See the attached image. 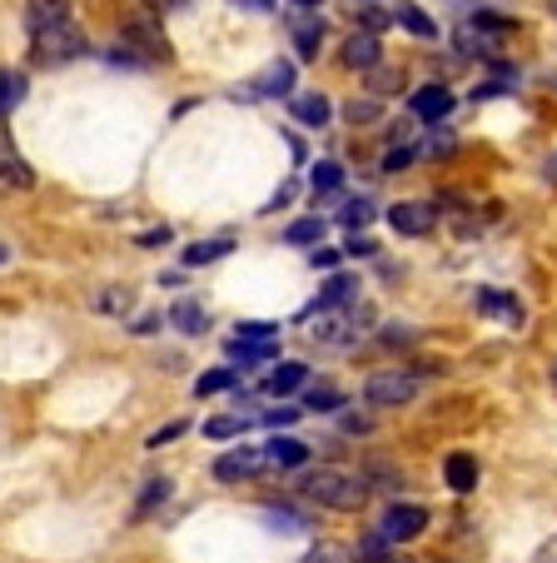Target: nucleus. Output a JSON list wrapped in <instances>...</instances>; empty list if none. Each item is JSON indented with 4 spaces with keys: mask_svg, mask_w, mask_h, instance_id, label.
<instances>
[{
    "mask_svg": "<svg viewBox=\"0 0 557 563\" xmlns=\"http://www.w3.org/2000/svg\"><path fill=\"white\" fill-rule=\"evenodd\" d=\"M393 21H399L403 31H413L419 41H433V35H438V21H428V15H423L419 5H413V0H399V11H393Z\"/></svg>",
    "mask_w": 557,
    "mask_h": 563,
    "instance_id": "obj_21",
    "label": "nucleus"
},
{
    "mask_svg": "<svg viewBox=\"0 0 557 563\" xmlns=\"http://www.w3.org/2000/svg\"><path fill=\"white\" fill-rule=\"evenodd\" d=\"M409 159H413V150H389V155H383V170H389V175H399L403 165H409Z\"/></svg>",
    "mask_w": 557,
    "mask_h": 563,
    "instance_id": "obj_43",
    "label": "nucleus"
},
{
    "mask_svg": "<svg viewBox=\"0 0 557 563\" xmlns=\"http://www.w3.org/2000/svg\"><path fill=\"white\" fill-rule=\"evenodd\" d=\"M413 115H419L423 125H438V120H448L453 115V90H443V86L413 90Z\"/></svg>",
    "mask_w": 557,
    "mask_h": 563,
    "instance_id": "obj_12",
    "label": "nucleus"
},
{
    "mask_svg": "<svg viewBox=\"0 0 557 563\" xmlns=\"http://www.w3.org/2000/svg\"><path fill=\"white\" fill-rule=\"evenodd\" d=\"M289 35H294L299 60H319V45H324V15H319V11L289 15Z\"/></svg>",
    "mask_w": 557,
    "mask_h": 563,
    "instance_id": "obj_8",
    "label": "nucleus"
},
{
    "mask_svg": "<svg viewBox=\"0 0 557 563\" xmlns=\"http://www.w3.org/2000/svg\"><path fill=\"white\" fill-rule=\"evenodd\" d=\"M31 41H35V51H31L35 65H65V60H75V55L85 51V31H80L75 21H60V25H45V31H31Z\"/></svg>",
    "mask_w": 557,
    "mask_h": 563,
    "instance_id": "obj_2",
    "label": "nucleus"
},
{
    "mask_svg": "<svg viewBox=\"0 0 557 563\" xmlns=\"http://www.w3.org/2000/svg\"><path fill=\"white\" fill-rule=\"evenodd\" d=\"M433 224H438V210L423 200H399L389 210V230L393 234H409V240H419V234H428Z\"/></svg>",
    "mask_w": 557,
    "mask_h": 563,
    "instance_id": "obj_7",
    "label": "nucleus"
},
{
    "mask_svg": "<svg viewBox=\"0 0 557 563\" xmlns=\"http://www.w3.org/2000/svg\"><path fill=\"white\" fill-rule=\"evenodd\" d=\"M299 415H304V409H294V405H279V409H264V424H269V429H279V424H294V419Z\"/></svg>",
    "mask_w": 557,
    "mask_h": 563,
    "instance_id": "obj_38",
    "label": "nucleus"
},
{
    "mask_svg": "<svg viewBox=\"0 0 557 563\" xmlns=\"http://www.w3.org/2000/svg\"><path fill=\"white\" fill-rule=\"evenodd\" d=\"M304 409H314V415H334V409H344V394H338L334 384H314V389L304 394Z\"/></svg>",
    "mask_w": 557,
    "mask_h": 563,
    "instance_id": "obj_31",
    "label": "nucleus"
},
{
    "mask_svg": "<svg viewBox=\"0 0 557 563\" xmlns=\"http://www.w3.org/2000/svg\"><path fill=\"white\" fill-rule=\"evenodd\" d=\"M179 434H190V424H185V419H169V424H165V429H155V434H149L145 444H149V449H165V444H175Z\"/></svg>",
    "mask_w": 557,
    "mask_h": 563,
    "instance_id": "obj_37",
    "label": "nucleus"
},
{
    "mask_svg": "<svg viewBox=\"0 0 557 563\" xmlns=\"http://www.w3.org/2000/svg\"><path fill=\"white\" fill-rule=\"evenodd\" d=\"M234 5H244V11H274V0H234Z\"/></svg>",
    "mask_w": 557,
    "mask_h": 563,
    "instance_id": "obj_48",
    "label": "nucleus"
},
{
    "mask_svg": "<svg viewBox=\"0 0 557 563\" xmlns=\"http://www.w3.org/2000/svg\"><path fill=\"white\" fill-rule=\"evenodd\" d=\"M374 563H413V559H409V553H399V549H389L383 559H374Z\"/></svg>",
    "mask_w": 557,
    "mask_h": 563,
    "instance_id": "obj_49",
    "label": "nucleus"
},
{
    "mask_svg": "<svg viewBox=\"0 0 557 563\" xmlns=\"http://www.w3.org/2000/svg\"><path fill=\"white\" fill-rule=\"evenodd\" d=\"M304 563H358V559H354V549H348V543L324 539V543H314V549L304 553Z\"/></svg>",
    "mask_w": 557,
    "mask_h": 563,
    "instance_id": "obj_33",
    "label": "nucleus"
},
{
    "mask_svg": "<svg viewBox=\"0 0 557 563\" xmlns=\"http://www.w3.org/2000/svg\"><path fill=\"white\" fill-rule=\"evenodd\" d=\"M21 100H25V75L0 65V125H5V115H11Z\"/></svg>",
    "mask_w": 557,
    "mask_h": 563,
    "instance_id": "obj_22",
    "label": "nucleus"
},
{
    "mask_svg": "<svg viewBox=\"0 0 557 563\" xmlns=\"http://www.w3.org/2000/svg\"><path fill=\"white\" fill-rule=\"evenodd\" d=\"M264 474V449L254 444H239V449H224L220 459H214V478L220 484H244V478Z\"/></svg>",
    "mask_w": 557,
    "mask_h": 563,
    "instance_id": "obj_6",
    "label": "nucleus"
},
{
    "mask_svg": "<svg viewBox=\"0 0 557 563\" xmlns=\"http://www.w3.org/2000/svg\"><path fill=\"white\" fill-rule=\"evenodd\" d=\"M224 354H230L234 364H269L274 354H279V344H239V340H230L224 344Z\"/></svg>",
    "mask_w": 557,
    "mask_h": 563,
    "instance_id": "obj_29",
    "label": "nucleus"
},
{
    "mask_svg": "<svg viewBox=\"0 0 557 563\" xmlns=\"http://www.w3.org/2000/svg\"><path fill=\"white\" fill-rule=\"evenodd\" d=\"M474 305H478V314H493V319H503V324H513V330L523 324V299L508 295V289H478Z\"/></svg>",
    "mask_w": 557,
    "mask_h": 563,
    "instance_id": "obj_11",
    "label": "nucleus"
},
{
    "mask_svg": "<svg viewBox=\"0 0 557 563\" xmlns=\"http://www.w3.org/2000/svg\"><path fill=\"white\" fill-rule=\"evenodd\" d=\"M413 394H419V374L413 369H379L364 379V399L374 409H399V405H409Z\"/></svg>",
    "mask_w": 557,
    "mask_h": 563,
    "instance_id": "obj_4",
    "label": "nucleus"
},
{
    "mask_svg": "<svg viewBox=\"0 0 557 563\" xmlns=\"http://www.w3.org/2000/svg\"><path fill=\"white\" fill-rule=\"evenodd\" d=\"M294 90V60H269L259 75L249 80V90L244 96H264V100H274V96H289Z\"/></svg>",
    "mask_w": 557,
    "mask_h": 563,
    "instance_id": "obj_9",
    "label": "nucleus"
},
{
    "mask_svg": "<svg viewBox=\"0 0 557 563\" xmlns=\"http://www.w3.org/2000/svg\"><path fill=\"white\" fill-rule=\"evenodd\" d=\"M338 255H344V250H324V245H319L309 260H314V269H334V265H338Z\"/></svg>",
    "mask_w": 557,
    "mask_h": 563,
    "instance_id": "obj_44",
    "label": "nucleus"
},
{
    "mask_svg": "<svg viewBox=\"0 0 557 563\" xmlns=\"http://www.w3.org/2000/svg\"><path fill=\"white\" fill-rule=\"evenodd\" d=\"M230 389H239V369H230V364H224V369H204L200 379H194V394H200V399H210V394H230Z\"/></svg>",
    "mask_w": 557,
    "mask_h": 563,
    "instance_id": "obj_23",
    "label": "nucleus"
},
{
    "mask_svg": "<svg viewBox=\"0 0 557 563\" xmlns=\"http://www.w3.org/2000/svg\"><path fill=\"white\" fill-rule=\"evenodd\" d=\"M328 115H334V106H328L324 96H299L294 100V120H304V125H328Z\"/></svg>",
    "mask_w": 557,
    "mask_h": 563,
    "instance_id": "obj_28",
    "label": "nucleus"
},
{
    "mask_svg": "<svg viewBox=\"0 0 557 563\" xmlns=\"http://www.w3.org/2000/svg\"><path fill=\"white\" fill-rule=\"evenodd\" d=\"M0 265H5V245H0Z\"/></svg>",
    "mask_w": 557,
    "mask_h": 563,
    "instance_id": "obj_50",
    "label": "nucleus"
},
{
    "mask_svg": "<svg viewBox=\"0 0 557 563\" xmlns=\"http://www.w3.org/2000/svg\"><path fill=\"white\" fill-rule=\"evenodd\" d=\"M338 220H344V224H348V230H354V234H358V230H364V224H368V220H374V205H368V200H348V205H344V210H338Z\"/></svg>",
    "mask_w": 557,
    "mask_h": 563,
    "instance_id": "obj_36",
    "label": "nucleus"
},
{
    "mask_svg": "<svg viewBox=\"0 0 557 563\" xmlns=\"http://www.w3.org/2000/svg\"><path fill=\"white\" fill-rule=\"evenodd\" d=\"M553 384H557V369H553Z\"/></svg>",
    "mask_w": 557,
    "mask_h": 563,
    "instance_id": "obj_52",
    "label": "nucleus"
},
{
    "mask_svg": "<svg viewBox=\"0 0 557 563\" xmlns=\"http://www.w3.org/2000/svg\"><path fill=\"white\" fill-rule=\"evenodd\" d=\"M309 185H314V195H334L338 185H344V170H338V159H319L314 175H309Z\"/></svg>",
    "mask_w": 557,
    "mask_h": 563,
    "instance_id": "obj_32",
    "label": "nucleus"
},
{
    "mask_svg": "<svg viewBox=\"0 0 557 563\" xmlns=\"http://www.w3.org/2000/svg\"><path fill=\"white\" fill-rule=\"evenodd\" d=\"M230 340H239V344H279V324H264V319H239Z\"/></svg>",
    "mask_w": 557,
    "mask_h": 563,
    "instance_id": "obj_25",
    "label": "nucleus"
},
{
    "mask_svg": "<svg viewBox=\"0 0 557 563\" xmlns=\"http://www.w3.org/2000/svg\"><path fill=\"white\" fill-rule=\"evenodd\" d=\"M234 250V234H220V240H194L190 250H185V265L200 269V265H214V260H224Z\"/></svg>",
    "mask_w": 557,
    "mask_h": 563,
    "instance_id": "obj_19",
    "label": "nucleus"
},
{
    "mask_svg": "<svg viewBox=\"0 0 557 563\" xmlns=\"http://www.w3.org/2000/svg\"><path fill=\"white\" fill-rule=\"evenodd\" d=\"M553 15H557V0H553Z\"/></svg>",
    "mask_w": 557,
    "mask_h": 563,
    "instance_id": "obj_51",
    "label": "nucleus"
},
{
    "mask_svg": "<svg viewBox=\"0 0 557 563\" xmlns=\"http://www.w3.org/2000/svg\"><path fill=\"white\" fill-rule=\"evenodd\" d=\"M443 478H448L453 494H474L478 489V459L463 454V449H453V454L443 459Z\"/></svg>",
    "mask_w": 557,
    "mask_h": 563,
    "instance_id": "obj_13",
    "label": "nucleus"
},
{
    "mask_svg": "<svg viewBox=\"0 0 557 563\" xmlns=\"http://www.w3.org/2000/svg\"><path fill=\"white\" fill-rule=\"evenodd\" d=\"M249 424H254L249 415H214L204 419V439H239Z\"/></svg>",
    "mask_w": 557,
    "mask_h": 563,
    "instance_id": "obj_27",
    "label": "nucleus"
},
{
    "mask_svg": "<svg viewBox=\"0 0 557 563\" xmlns=\"http://www.w3.org/2000/svg\"><path fill=\"white\" fill-rule=\"evenodd\" d=\"M169 494H175V484H169V478H149V484H145V494H140V499H135V514H130V519H135V523H145L155 509H165V504H169Z\"/></svg>",
    "mask_w": 557,
    "mask_h": 563,
    "instance_id": "obj_20",
    "label": "nucleus"
},
{
    "mask_svg": "<svg viewBox=\"0 0 557 563\" xmlns=\"http://www.w3.org/2000/svg\"><path fill=\"white\" fill-rule=\"evenodd\" d=\"M264 523H269L274 533H304L309 529V519H299V514L285 509V504H269V509H264Z\"/></svg>",
    "mask_w": 557,
    "mask_h": 563,
    "instance_id": "obj_30",
    "label": "nucleus"
},
{
    "mask_svg": "<svg viewBox=\"0 0 557 563\" xmlns=\"http://www.w3.org/2000/svg\"><path fill=\"white\" fill-rule=\"evenodd\" d=\"M115 51H135V55H130L135 65L169 60V41H165V31H159L155 15H135V21L120 31V45H115Z\"/></svg>",
    "mask_w": 557,
    "mask_h": 563,
    "instance_id": "obj_3",
    "label": "nucleus"
},
{
    "mask_svg": "<svg viewBox=\"0 0 557 563\" xmlns=\"http://www.w3.org/2000/svg\"><path fill=\"white\" fill-rule=\"evenodd\" d=\"M299 494L334 514H354V509H364V499H368V478L348 474V468H314V474L299 478Z\"/></svg>",
    "mask_w": 557,
    "mask_h": 563,
    "instance_id": "obj_1",
    "label": "nucleus"
},
{
    "mask_svg": "<svg viewBox=\"0 0 557 563\" xmlns=\"http://www.w3.org/2000/svg\"><path fill=\"white\" fill-rule=\"evenodd\" d=\"M135 245H140V250H155V245H169V224H159V230H145V234H140V240H135Z\"/></svg>",
    "mask_w": 557,
    "mask_h": 563,
    "instance_id": "obj_41",
    "label": "nucleus"
},
{
    "mask_svg": "<svg viewBox=\"0 0 557 563\" xmlns=\"http://www.w3.org/2000/svg\"><path fill=\"white\" fill-rule=\"evenodd\" d=\"M31 31H45V25H60V21H70V5L65 0H31Z\"/></svg>",
    "mask_w": 557,
    "mask_h": 563,
    "instance_id": "obj_24",
    "label": "nucleus"
},
{
    "mask_svg": "<svg viewBox=\"0 0 557 563\" xmlns=\"http://www.w3.org/2000/svg\"><path fill=\"white\" fill-rule=\"evenodd\" d=\"M304 464H309V444H299V439L274 434L269 444H264V468H304Z\"/></svg>",
    "mask_w": 557,
    "mask_h": 563,
    "instance_id": "obj_15",
    "label": "nucleus"
},
{
    "mask_svg": "<svg viewBox=\"0 0 557 563\" xmlns=\"http://www.w3.org/2000/svg\"><path fill=\"white\" fill-rule=\"evenodd\" d=\"M289 200H294V185H279V195L269 200V210H279V205H289Z\"/></svg>",
    "mask_w": 557,
    "mask_h": 563,
    "instance_id": "obj_46",
    "label": "nucleus"
},
{
    "mask_svg": "<svg viewBox=\"0 0 557 563\" xmlns=\"http://www.w3.org/2000/svg\"><path fill=\"white\" fill-rule=\"evenodd\" d=\"M379 115H383L379 100H348V106H344V120H348V125H374Z\"/></svg>",
    "mask_w": 557,
    "mask_h": 563,
    "instance_id": "obj_35",
    "label": "nucleus"
},
{
    "mask_svg": "<svg viewBox=\"0 0 557 563\" xmlns=\"http://www.w3.org/2000/svg\"><path fill=\"white\" fill-rule=\"evenodd\" d=\"M379 60H383V45H379V35H348L344 41V65L348 70H379Z\"/></svg>",
    "mask_w": 557,
    "mask_h": 563,
    "instance_id": "obj_14",
    "label": "nucleus"
},
{
    "mask_svg": "<svg viewBox=\"0 0 557 563\" xmlns=\"http://www.w3.org/2000/svg\"><path fill=\"white\" fill-rule=\"evenodd\" d=\"M130 305H135V295H130V289H100V295H96L100 314H130Z\"/></svg>",
    "mask_w": 557,
    "mask_h": 563,
    "instance_id": "obj_34",
    "label": "nucleus"
},
{
    "mask_svg": "<svg viewBox=\"0 0 557 563\" xmlns=\"http://www.w3.org/2000/svg\"><path fill=\"white\" fill-rule=\"evenodd\" d=\"M324 230H328V224L319 220V214H309V220H294V224L285 230V245H314V250H319Z\"/></svg>",
    "mask_w": 557,
    "mask_h": 563,
    "instance_id": "obj_26",
    "label": "nucleus"
},
{
    "mask_svg": "<svg viewBox=\"0 0 557 563\" xmlns=\"http://www.w3.org/2000/svg\"><path fill=\"white\" fill-rule=\"evenodd\" d=\"M428 529V509L423 504H389L383 509V519H379V533H383V543H409V539H419V533Z\"/></svg>",
    "mask_w": 557,
    "mask_h": 563,
    "instance_id": "obj_5",
    "label": "nucleus"
},
{
    "mask_svg": "<svg viewBox=\"0 0 557 563\" xmlns=\"http://www.w3.org/2000/svg\"><path fill=\"white\" fill-rule=\"evenodd\" d=\"M533 563H557V533H553V539H547V543H543V549H537V553H533Z\"/></svg>",
    "mask_w": 557,
    "mask_h": 563,
    "instance_id": "obj_45",
    "label": "nucleus"
},
{
    "mask_svg": "<svg viewBox=\"0 0 557 563\" xmlns=\"http://www.w3.org/2000/svg\"><path fill=\"white\" fill-rule=\"evenodd\" d=\"M304 384H309V364L289 360V364H279V369H269V379H264V394H269V399H285V394L304 389Z\"/></svg>",
    "mask_w": 557,
    "mask_h": 563,
    "instance_id": "obj_17",
    "label": "nucleus"
},
{
    "mask_svg": "<svg viewBox=\"0 0 557 563\" xmlns=\"http://www.w3.org/2000/svg\"><path fill=\"white\" fill-rule=\"evenodd\" d=\"M149 5H155V11H185L190 0H149Z\"/></svg>",
    "mask_w": 557,
    "mask_h": 563,
    "instance_id": "obj_47",
    "label": "nucleus"
},
{
    "mask_svg": "<svg viewBox=\"0 0 557 563\" xmlns=\"http://www.w3.org/2000/svg\"><path fill=\"white\" fill-rule=\"evenodd\" d=\"M374 250H379V245H374V240H364V234H348L344 255H354V260H368V255H374Z\"/></svg>",
    "mask_w": 557,
    "mask_h": 563,
    "instance_id": "obj_39",
    "label": "nucleus"
},
{
    "mask_svg": "<svg viewBox=\"0 0 557 563\" xmlns=\"http://www.w3.org/2000/svg\"><path fill=\"white\" fill-rule=\"evenodd\" d=\"M403 86V75H393V70H374V90L379 96H389V90H399Z\"/></svg>",
    "mask_w": 557,
    "mask_h": 563,
    "instance_id": "obj_40",
    "label": "nucleus"
},
{
    "mask_svg": "<svg viewBox=\"0 0 557 563\" xmlns=\"http://www.w3.org/2000/svg\"><path fill=\"white\" fill-rule=\"evenodd\" d=\"M159 324H165V314H145V319H135V324H130V334H140V340H145V334H159Z\"/></svg>",
    "mask_w": 557,
    "mask_h": 563,
    "instance_id": "obj_42",
    "label": "nucleus"
},
{
    "mask_svg": "<svg viewBox=\"0 0 557 563\" xmlns=\"http://www.w3.org/2000/svg\"><path fill=\"white\" fill-rule=\"evenodd\" d=\"M165 324H175L179 334H204L210 330V314H204V305L200 299H179V305H169V314H165Z\"/></svg>",
    "mask_w": 557,
    "mask_h": 563,
    "instance_id": "obj_18",
    "label": "nucleus"
},
{
    "mask_svg": "<svg viewBox=\"0 0 557 563\" xmlns=\"http://www.w3.org/2000/svg\"><path fill=\"white\" fill-rule=\"evenodd\" d=\"M0 180L15 185V190H31L35 185V170L21 159V150H15V140H11V130L5 125H0Z\"/></svg>",
    "mask_w": 557,
    "mask_h": 563,
    "instance_id": "obj_10",
    "label": "nucleus"
},
{
    "mask_svg": "<svg viewBox=\"0 0 557 563\" xmlns=\"http://www.w3.org/2000/svg\"><path fill=\"white\" fill-rule=\"evenodd\" d=\"M354 295H358V279L354 275H334L324 289H319L314 305H309V314H334V309H344Z\"/></svg>",
    "mask_w": 557,
    "mask_h": 563,
    "instance_id": "obj_16",
    "label": "nucleus"
}]
</instances>
